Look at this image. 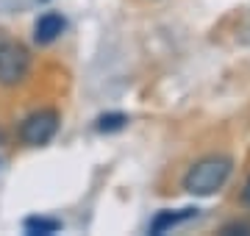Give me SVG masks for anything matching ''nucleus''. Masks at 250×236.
<instances>
[{
	"label": "nucleus",
	"instance_id": "1",
	"mask_svg": "<svg viewBox=\"0 0 250 236\" xmlns=\"http://www.w3.org/2000/svg\"><path fill=\"white\" fill-rule=\"evenodd\" d=\"M228 175H231V158H225V156H206L187 173L184 189L189 195H195V197H208V195L223 189Z\"/></svg>",
	"mask_w": 250,
	"mask_h": 236
},
{
	"label": "nucleus",
	"instance_id": "2",
	"mask_svg": "<svg viewBox=\"0 0 250 236\" xmlns=\"http://www.w3.org/2000/svg\"><path fill=\"white\" fill-rule=\"evenodd\" d=\"M59 131V111L53 109H39L34 114H28L20 125V139L31 147H42L56 137Z\"/></svg>",
	"mask_w": 250,
	"mask_h": 236
},
{
	"label": "nucleus",
	"instance_id": "3",
	"mask_svg": "<svg viewBox=\"0 0 250 236\" xmlns=\"http://www.w3.org/2000/svg\"><path fill=\"white\" fill-rule=\"evenodd\" d=\"M31 56L20 42H0V83L14 86L28 75Z\"/></svg>",
	"mask_w": 250,
	"mask_h": 236
},
{
	"label": "nucleus",
	"instance_id": "4",
	"mask_svg": "<svg viewBox=\"0 0 250 236\" xmlns=\"http://www.w3.org/2000/svg\"><path fill=\"white\" fill-rule=\"evenodd\" d=\"M64 28H67V22H64V17L59 14V11L42 14V17L36 20V25H34L36 45H50V42H56V39L64 34Z\"/></svg>",
	"mask_w": 250,
	"mask_h": 236
},
{
	"label": "nucleus",
	"instance_id": "5",
	"mask_svg": "<svg viewBox=\"0 0 250 236\" xmlns=\"http://www.w3.org/2000/svg\"><path fill=\"white\" fill-rule=\"evenodd\" d=\"M197 214V209H181V211H159L156 219L150 222V234H164V231H170V228L181 225V222H187Z\"/></svg>",
	"mask_w": 250,
	"mask_h": 236
},
{
	"label": "nucleus",
	"instance_id": "6",
	"mask_svg": "<svg viewBox=\"0 0 250 236\" xmlns=\"http://www.w3.org/2000/svg\"><path fill=\"white\" fill-rule=\"evenodd\" d=\"M59 231H62V222L59 219H47V217H28L25 219V234L47 236V234H59Z\"/></svg>",
	"mask_w": 250,
	"mask_h": 236
},
{
	"label": "nucleus",
	"instance_id": "7",
	"mask_svg": "<svg viewBox=\"0 0 250 236\" xmlns=\"http://www.w3.org/2000/svg\"><path fill=\"white\" fill-rule=\"evenodd\" d=\"M125 122H128V117H125V114H120V111H114V114H103V117L98 119V131H103V134H111V131H120V128H125Z\"/></svg>",
	"mask_w": 250,
	"mask_h": 236
},
{
	"label": "nucleus",
	"instance_id": "8",
	"mask_svg": "<svg viewBox=\"0 0 250 236\" xmlns=\"http://www.w3.org/2000/svg\"><path fill=\"white\" fill-rule=\"evenodd\" d=\"M242 200H245V203L250 206V181L245 183V192H242Z\"/></svg>",
	"mask_w": 250,
	"mask_h": 236
}]
</instances>
